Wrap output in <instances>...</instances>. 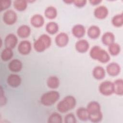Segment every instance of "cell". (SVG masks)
I'll use <instances>...</instances> for the list:
<instances>
[{
	"mask_svg": "<svg viewBox=\"0 0 123 123\" xmlns=\"http://www.w3.org/2000/svg\"><path fill=\"white\" fill-rule=\"evenodd\" d=\"M51 44V39L47 34H42L35 41L34 48L38 52H41L48 49Z\"/></svg>",
	"mask_w": 123,
	"mask_h": 123,
	"instance_id": "3957f363",
	"label": "cell"
},
{
	"mask_svg": "<svg viewBox=\"0 0 123 123\" xmlns=\"http://www.w3.org/2000/svg\"><path fill=\"white\" fill-rule=\"evenodd\" d=\"M87 1L86 0H74L73 3L74 5L78 8H82L86 5Z\"/></svg>",
	"mask_w": 123,
	"mask_h": 123,
	"instance_id": "836d02e7",
	"label": "cell"
},
{
	"mask_svg": "<svg viewBox=\"0 0 123 123\" xmlns=\"http://www.w3.org/2000/svg\"><path fill=\"white\" fill-rule=\"evenodd\" d=\"M31 33V29L27 25H22L18 27L17 30L18 36L23 38L28 37Z\"/></svg>",
	"mask_w": 123,
	"mask_h": 123,
	"instance_id": "d6986e66",
	"label": "cell"
},
{
	"mask_svg": "<svg viewBox=\"0 0 123 123\" xmlns=\"http://www.w3.org/2000/svg\"><path fill=\"white\" fill-rule=\"evenodd\" d=\"M102 1L100 0H89V2L91 5H97L101 3Z\"/></svg>",
	"mask_w": 123,
	"mask_h": 123,
	"instance_id": "d590c367",
	"label": "cell"
},
{
	"mask_svg": "<svg viewBox=\"0 0 123 123\" xmlns=\"http://www.w3.org/2000/svg\"><path fill=\"white\" fill-rule=\"evenodd\" d=\"M14 8L19 12L26 10L27 7V1L25 0H16L13 2Z\"/></svg>",
	"mask_w": 123,
	"mask_h": 123,
	"instance_id": "484cf974",
	"label": "cell"
},
{
	"mask_svg": "<svg viewBox=\"0 0 123 123\" xmlns=\"http://www.w3.org/2000/svg\"><path fill=\"white\" fill-rule=\"evenodd\" d=\"M100 29L99 27L97 25H93L90 26L87 30V36L91 39H97L100 35Z\"/></svg>",
	"mask_w": 123,
	"mask_h": 123,
	"instance_id": "ac0fdd59",
	"label": "cell"
},
{
	"mask_svg": "<svg viewBox=\"0 0 123 123\" xmlns=\"http://www.w3.org/2000/svg\"><path fill=\"white\" fill-rule=\"evenodd\" d=\"M23 67V63L22 62L17 59L12 60L9 63L8 68L9 70L14 73L20 72Z\"/></svg>",
	"mask_w": 123,
	"mask_h": 123,
	"instance_id": "e0dca14e",
	"label": "cell"
},
{
	"mask_svg": "<svg viewBox=\"0 0 123 123\" xmlns=\"http://www.w3.org/2000/svg\"><path fill=\"white\" fill-rule=\"evenodd\" d=\"M2 19L5 24L12 25L15 24L17 21V13L12 10H8L3 13Z\"/></svg>",
	"mask_w": 123,
	"mask_h": 123,
	"instance_id": "8992f818",
	"label": "cell"
},
{
	"mask_svg": "<svg viewBox=\"0 0 123 123\" xmlns=\"http://www.w3.org/2000/svg\"><path fill=\"white\" fill-rule=\"evenodd\" d=\"M90 57L98 62L105 63L110 60V56L107 51L98 46H94L89 51Z\"/></svg>",
	"mask_w": 123,
	"mask_h": 123,
	"instance_id": "6da1fadb",
	"label": "cell"
},
{
	"mask_svg": "<svg viewBox=\"0 0 123 123\" xmlns=\"http://www.w3.org/2000/svg\"><path fill=\"white\" fill-rule=\"evenodd\" d=\"M109 14V10L107 7L101 5L97 7L94 11L95 17L98 19H104L106 18Z\"/></svg>",
	"mask_w": 123,
	"mask_h": 123,
	"instance_id": "30bf717a",
	"label": "cell"
},
{
	"mask_svg": "<svg viewBox=\"0 0 123 123\" xmlns=\"http://www.w3.org/2000/svg\"><path fill=\"white\" fill-rule=\"evenodd\" d=\"M65 3H67V4H71L72 3H73L74 0H64L63 1Z\"/></svg>",
	"mask_w": 123,
	"mask_h": 123,
	"instance_id": "8d00e7d4",
	"label": "cell"
},
{
	"mask_svg": "<svg viewBox=\"0 0 123 123\" xmlns=\"http://www.w3.org/2000/svg\"><path fill=\"white\" fill-rule=\"evenodd\" d=\"M89 44L88 42L84 39L77 41L75 44V48L76 51L80 53H85L89 49Z\"/></svg>",
	"mask_w": 123,
	"mask_h": 123,
	"instance_id": "5bb4252c",
	"label": "cell"
},
{
	"mask_svg": "<svg viewBox=\"0 0 123 123\" xmlns=\"http://www.w3.org/2000/svg\"><path fill=\"white\" fill-rule=\"evenodd\" d=\"M48 122L49 123H62V118L59 113L53 112L49 116Z\"/></svg>",
	"mask_w": 123,
	"mask_h": 123,
	"instance_id": "4dcf8cb0",
	"label": "cell"
},
{
	"mask_svg": "<svg viewBox=\"0 0 123 123\" xmlns=\"http://www.w3.org/2000/svg\"><path fill=\"white\" fill-rule=\"evenodd\" d=\"M76 103L75 98L73 96H67L57 104L58 111L62 113H66L74 109Z\"/></svg>",
	"mask_w": 123,
	"mask_h": 123,
	"instance_id": "7a4b0ae2",
	"label": "cell"
},
{
	"mask_svg": "<svg viewBox=\"0 0 123 123\" xmlns=\"http://www.w3.org/2000/svg\"><path fill=\"white\" fill-rule=\"evenodd\" d=\"M31 44L28 40L21 41L18 46V52L22 55H25L28 54L31 52Z\"/></svg>",
	"mask_w": 123,
	"mask_h": 123,
	"instance_id": "ba28073f",
	"label": "cell"
},
{
	"mask_svg": "<svg viewBox=\"0 0 123 123\" xmlns=\"http://www.w3.org/2000/svg\"><path fill=\"white\" fill-rule=\"evenodd\" d=\"M115 36L112 32H106L101 37V41L102 43L106 46H109L111 44L114 42Z\"/></svg>",
	"mask_w": 123,
	"mask_h": 123,
	"instance_id": "ffe728a7",
	"label": "cell"
},
{
	"mask_svg": "<svg viewBox=\"0 0 123 123\" xmlns=\"http://www.w3.org/2000/svg\"><path fill=\"white\" fill-rule=\"evenodd\" d=\"M0 3V11H2L8 9L11 5L12 1L11 0H2Z\"/></svg>",
	"mask_w": 123,
	"mask_h": 123,
	"instance_id": "d6a6232c",
	"label": "cell"
},
{
	"mask_svg": "<svg viewBox=\"0 0 123 123\" xmlns=\"http://www.w3.org/2000/svg\"><path fill=\"white\" fill-rule=\"evenodd\" d=\"M57 10L53 6H50L48 7L45 10L44 14L46 18L49 19H53L57 16Z\"/></svg>",
	"mask_w": 123,
	"mask_h": 123,
	"instance_id": "d4e9b609",
	"label": "cell"
},
{
	"mask_svg": "<svg viewBox=\"0 0 123 123\" xmlns=\"http://www.w3.org/2000/svg\"><path fill=\"white\" fill-rule=\"evenodd\" d=\"M60 94L57 91L51 90L44 93L40 98L41 103L45 106H50L55 104L60 98Z\"/></svg>",
	"mask_w": 123,
	"mask_h": 123,
	"instance_id": "277c9868",
	"label": "cell"
},
{
	"mask_svg": "<svg viewBox=\"0 0 123 123\" xmlns=\"http://www.w3.org/2000/svg\"><path fill=\"white\" fill-rule=\"evenodd\" d=\"M99 92L104 96H110L114 93L113 83L110 81H105L100 83L98 87Z\"/></svg>",
	"mask_w": 123,
	"mask_h": 123,
	"instance_id": "5b68a950",
	"label": "cell"
},
{
	"mask_svg": "<svg viewBox=\"0 0 123 123\" xmlns=\"http://www.w3.org/2000/svg\"><path fill=\"white\" fill-rule=\"evenodd\" d=\"M114 93L116 94L122 96L123 94V81L122 79H118L113 82Z\"/></svg>",
	"mask_w": 123,
	"mask_h": 123,
	"instance_id": "603a6c76",
	"label": "cell"
},
{
	"mask_svg": "<svg viewBox=\"0 0 123 123\" xmlns=\"http://www.w3.org/2000/svg\"><path fill=\"white\" fill-rule=\"evenodd\" d=\"M47 32L50 35H54L57 33L59 30L58 25L54 22H49L46 26Z\"/></svg>",
	"mask_w": 123,
	"mask_h": 123,
	"instance_id": "4316f807",
	"label": "cell"
},
{
	"mask_svg": "<svg viewBox=\"0 0 123 123\" xmlns=\"http://www.w3.org/2000/svg\"><path fill=\"white\" fill-rule=\"evenodd\" d=\"M108 49L110 53L112 56L118 55L121 51V47L117 43L113 42L108 46Z\"/></svg>",
	"mask_w": 123,
	"mask_h": 123,
	"instance_id": "f546056e",
	"label": "cell"
},
{
	"mask_svg": "<svg viewBox=\"0 0 123 123\" xmlns=\"http://www.w3.org/2000/svg\"><path fill=\"white\" fill-rule=\"evenodd\" d=\"M47 84L48 86L50 88L56 89L60 85V80L56 76H50L47 79Z\"/></svg>",
	"mask_w": 123,
	"mask_h": 123,
	"instance_id": "7402d4cb",
	"label": "cell"
},
{
	"mask_svg": "<svg viewBox=\"0 0 123 123\" xmlns=\"http://www.w3.org/2000/svg\"><path fill=\"white\" fill-rule=\"evenodd\" d=\"M13 55L12 49L5 48L2 50L1 53L0 57L1 60L4 62H7L11 59Z\"/></svg>",
	"mask_w": 123,
	"mask_h": 123,
	"instance_id": "83f0119b",
	"label": "cell"
},
{
	"mask_svg": "<svg viewBox=\"0 0 123 123\" xmlns=\"http://www.w3.org/2000/svg\"><path fill=\"white\" fill-rule=\"evenodd\" d=\"M87 111L89 116H93L102 113L101 111L100 105L98 102L96 101L90 102L86 107Z\"/></svg>",
	"mask_w": 123,
	"mask_h": 123,
	"instance_id": "52a82bcc",
	"label": "cell"
},
{
	"mask_svg": "<svg viewBox=\"0 0 123 123\" xmlns=\"http://www.w3.org/2000/svg\"><path fill=\"white\" fill-rule=\"evenodd\" d=\"M6 99L4 96V93L3 92L2 88L1 87V95H0V105L1 106L4 105L6 103Z\"/></svg>",
	"mask_w": 123,
	"mask_h": 123,
	"instance_id": "e575fe53",
	"label": "cell"
},
{
	"mask_svg": "<svg viewBox=\"0 0 123 123\" xmlns=\"http://www.w3.org/2000/svg\"><path fill=\"white\" fill-rule=\"evenodd\" d=\"M76 122L74 115L72 113L67 114L64 117V122L66 123H75Z\"/></svg>",
	"mask_w": 123,
	"mask_h": 123,
	"instance_id": "1f68e13d",
	"label": "cell"
},
{
	"mask_svg": "<svg viewBox=\"0 0 123 123\" xmlns=\"http://www.w3.org/2000/svg\"><path fill=\"white\" fill-rule=\"evenodd\" d=\"M76 115L79 119L83 121H86L88 120L89 113L86 108L80 107L76 110Z\"/></svg>",
	"mask_w": 123,
	"mask_h": 123,
	"instance_id": "cb8c5ba5",
	"label": "cell"
},
{
	"mask_svg": "<svg viewBox=\"0 0 123 123\" xmlns=\"http://www.w3.org/2000/svg\"><path fill=\"white\" fill-rule=\"evenodd\" d=\"M106 71L111 76H117L120 73L121 67L118 63L115 62H112L107 66Z\"/></svg>",
	"mask_w": 123,
	"mask_h": 123,
	"instance_id": "7c38bea8",
	"label": "cell"
},
{
	"mask_svg": "<svg viewBox=\"0 0 123 123\" xmlns=\"http://www.w3.org/2000/svg\"><path fill=\"white\" fill-rule=\"evenodd\" d=\"M5 46L6 48L12 49L15 48L18 43V38L14 34H9L5 37Z\"/></svg>",
	"mask_w": 123,
	"mask_h": 123,
	"instance_id": "4fadbf2b",
	"label": "cell"
},
{
	"mask_svg": "<svg viewBox=\"0 0 123 123\" xmlns=\"http://www.w3.org/2000/svg\"><path fill=\"white\" fill-rule=\"evenodd\" d=\"M69 40L68 35L64 32H61L58 34L56 36L55 39L56 44L59 47H64L66 46L68 44Z\"/></svg>",
	"mask_w": 123,
	"mask_h": 123,
	"instance_id": "9c48e42d",
	"label": "cell"
},
{
	"mask_svg": "<svg viewBox=\"0 0 123 123\" xmlns=\"http://www.w3.org/2000/svg\"><path fill=\"white\" fill-rule=\"evenodd\" d=\"M92 74L96 79L101 80L105 77L106 73L104 69L102 66H97L93 69Z\"/></svg>",
	"mask_w": 123,
	"mask_h": 123,
	"instance_id": "44dd1931",
	"label": "cell"
},
{
	"mask_svg": "<svg viewBox=\"0 0 123 123\" xmlns=\"http://www.w3.org/2000/svg\"><path fill=\"white\" fill-rule=\"evenodd\" d=\"M72 34L77 38L83 37L86 33V29L84 25L77 24L73 26L72 29Z\"/></svg>",
	"mask_w": 123,
	"mask_h": 123,
	"instance_id": "9a60e30c",
	"label": "cell"
},
{
	"mask_svg": "<svg viewBox=\"0 0 123 123\" xmlns=\"http://www.w3.org/2000/svg\"><path fill=\"white\" fill-rule=\"evenodd\" d=\"M22 82L21 77L15 74H12L9 75L7 79V83L8 85L11 87L15 88L19 86Z\"/></svg>",
	"mask_w": 123,
	"mask_h": 123,
	"instance_id": "8fae6325",
	"label": "cell"
},
{
	"mask_svg": "<svg viewBox=\"0 0 123 123\" xmlns=\"http://www.w3.org/2000/svg\"><path fill=\"white\" fill-rule=\"evenodd\" d=\"M30 23L34 27L39 28L43 25L44 24V19L41 14H36L31 17Z\"/></svg>",
	"mask_w": 123,
	"mask_h": 123,
	"instance_id": "2e32d148",
	"label": "cell"
},
{
	"mask_svg": "<svg viewBox=\"0 0 123 123\" xmlns=\"http://www.w3.org/2000/svg\"><path fill=\"white\" fill-rule=\"evenodd\" d=\"M111 23L116 27H120L123 25V14L122 13L115 15L112 18Z\"/></svg>",
	"mask_w": 123,
	"mask_h": 123,
	"instance_id": "f1b7e54d",
	"label": "cell"
}]
</instances>
